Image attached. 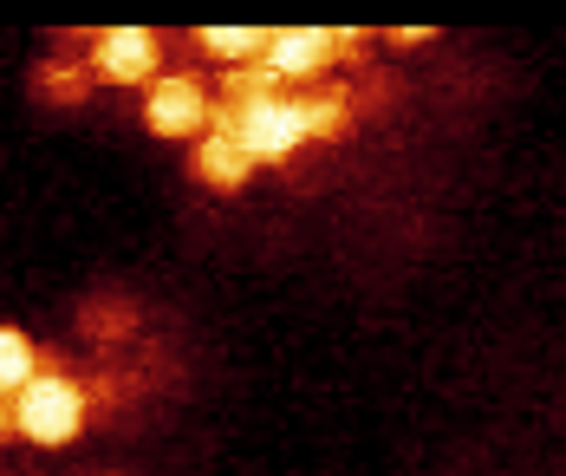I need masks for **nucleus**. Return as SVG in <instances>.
I'll return each mask as SVG.
<instances>
[{
    "instance_id": "f257e3e1",
    "label": "nucleus",
    "mask_w": 566,
    "mask_h": 476,
    "mask_svg": "<svg viewBox=\"0 0 566 476\" xmlns=\"http://www.w3.org/2000/svg\"><path fill=\"white\" fill-rule=\"evenodd\" d=\"M209 131H222L241 144L248 164H281L300 144L313 137H339L345 131V92H326V99H254V105H209Z\"/></svg>"
},
{
    "instance_id": "f03ea898",
    "label": "nucleus",
    "mask_w": 566,
    "mask_h": 476,
    "mask_svg": "<svg viewBox=\"0 0 566 476\" xmlns=\"http://www.w3.org/2000/svg\"><path fill=\"white\" fill-rule=\"evenodd\" d=\"M7 405H13V437L33 444H72L85 431V385L65 372H33Z\"/></svg>"
},
{
    "instance_id": "7ed1b4c3",
    "label": "nucleus",
    "mask_w": 566,
    "mask_h": 476,
    "mask_svg": "<svg viewBox=\"0 0 566 476\" xmlns=\"http://www.w3.org/2000/svg\"><path fill=\"white\" fill-rule=\"evenodd\" d=\"M144 124H150V137H196V131L209 124V85L189 79V72L150 79V92H144Z\"/></svg>"
},
{
    "instance_id": "20e7f679",
    "label": "nucleus",
    "mask_w": 566,
    "mask_h": 476,
    "mask_svg": "<svg viewBox=\"0 0 566 476\" xmlns=\"http://www.w3.org/2000/svg\"><path fill=\"white\" fill-rule=\"evenodd\" d=\"M164 60V40L150 27H105L98 46H92V72L112 79V85H150Z\"/></svg>"
},
{
    "instance_id": "39448f33",
    "label": "nucleus",
    "mask_w": 566,
    "mask_h": 476,
    "mask_svg": "<svg viewBox=\"0 0 566 476\" xmlns=\"http://www.w3.org/2000/svg\"><path fill=\"white\" fill-rule=\"evenodd\" d=\"M333 53H339V33H333V27H274L261 65H268L281 85H293V79H313L319 65H333Z\"/></svg>"
},
{
    "instance_id": "423d86ee",
    "label": "nucleus",
    "mask_w": 566,
    "mask_h": 476,
    "mask_svg": "<svg viewBox=\"0 0 566 476\" xmlns=\"http://www.w3.org/2000/svg\"><path fill=\"white\" fill-rule=\"evenodd\" d=\"M196 170H202V183H209V189H222V196L254 177V164L241 157V144H234V137H222V131H209V137L196 144Z\"/></svg>"
},
{
    "instance_id": "0eeeda50",
    "label": "nucleus",
    "mask_w": 566,
    "mask_h": 476,
    "mask_svg": "<svg viewBox=\"0 0 566 476\" xmlns=\"http://www.w3.org/2000/svg\"><path fill=\"white\" fill-rule=\"evenodd\" d=\"M268 33H274V27H202V46L228 65H254L268 53Z\"/></svg>"
},
{
    "instance_id": "6e6552de",
    "label": "nucleus",
    "mask_w": 566,
    "mask_h": 476,
    "mask_svg": "<svg viewBox=\"0 0 566 476\" xmlns=\"http://www.w3.org/2000/svg\"><path fill=\"white\" fill-rule=\"evenodd\" d=\"M281 92H286V85H281V79H274L261 60H254V65H228V72H222V99H216V105H228V112H234V105L281 99Z\"/></svg>"
},
{
    "instance_id": "1a4fd4ad",
    "label": "nucleus",
    "mask_w": 566,
    "mask_h": 476,
    "mask_svg": "<svg viewBox=\"0 0 566 476\" xmlns=\"http://www.w3.org/2000/svg\"><path fill=\"white\" fill-rule=\"evenodd\" d=\"M40 372V359H33V340L20 333V327H0V399H13L27 379Z\"/></svg>"
},
{
    "instance_id": "9d476101",
    "label": "nucleus",
    "mask_w": 566,
    "mask_h": 476,
    "mask_svg": "<svg viewBox=\"0 0 566 476\" xmlns=\"http://www.w3.org/2000/svg\"><path fill=\"white\" fill-rule=\"evenodd\" d=\"M46 85H53V99H78V92H85V79H78V72H65V65L46 72Z\"/></svg>"
},
{
    "instance_id": "9b49d317",
    "label": "nucleus",
    "mask_w": 566,
    "mask_h": 476,
    "mask_svg": "<svg viewBox=\"0 0 566 476\" xmlns=\"http://www.w3.org/2000/svg\"><path fill=\"white\" fill-rule=\"evenodd\" d=\"M7 437H13V405L0 399V444H7Z\"/></svg>"
}]
</instances>
